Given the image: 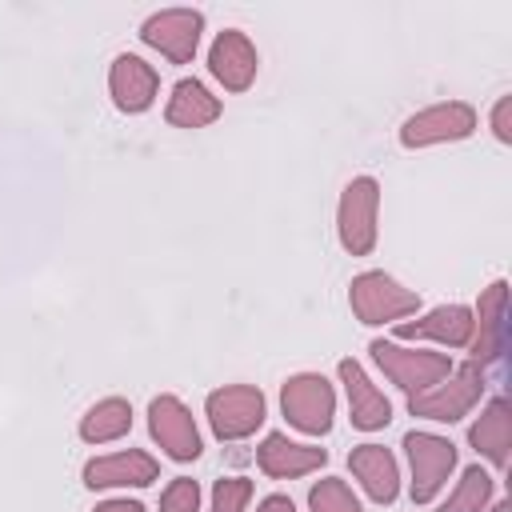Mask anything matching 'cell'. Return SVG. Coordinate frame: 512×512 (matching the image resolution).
Segmentation results:
<instances>
[{
    "label": "cell",
    "mask_w": 512,
    "mask_h": 512,
    "mask_svg": "<svg viewBox=\"0 0 512 512\" xmlns=\"http://www.w3.org/2000/svg\"><path fill=\"white\" fill-rule=\"evenodd\" d=\"M348 304H352V312H356L360 324H392V320L412 316L420 308V296L412 288H404L400 280H392L388 272L372 268V272L352 276Z\"/></svg>",
    "instance_id": "1"
},
{
    "label": "cell",
    "mask_w": 512,
    "mask_h": 512,
    "mask_svg": "<svg viewBox=\"0 0 512 512\" xmlns=\"http://www.w3.org/2000/svg\"><path fill=\"white\" fill-rule=\"evenodd\" d=\"M480 392H484V368L468 360V364L452 368L436 388L408 396V412L420 416V420L452 424V420H460V416H468V412L476 408Z\"/></svg>",
    "instance_id": "2"
},
{
    "label": "cell",
    "mask_w": 512,
    "mask_h": 512,
    "mask_svg": "<svg viewBox=\"0 0 512 512\" xmlns=\"http://www.w3.org/2000/svg\"><path fill=\"white\" fill-rule=\"evenodd\" d=\"M368 352H372L376 368H380V372H384L392 384H400L408 396L436 388V384H440V380L452 372V360H448L444 352L400 348L396 340H372V344H368Z\"/></svg>",
    "instance_id": "3"
},
{
    "label": "cell",
    "mask_w": 512,
    "mask_h": 512,
    "mask_svg": "<svg viewBox=\"0 0 512 512\" xmlns=\"http://www.w3.org/2000/svg\"><path fill=\"white\" fill-rule=\"evenodd\" d=\"M280 408L296 432L324 436L336 416V392L320 372H296L280 388Z\"/></svg>",
    "instance_id": "4"
},
{
    "label": "cell",
    "mask_w": 512,
    "mask_h": 512,
    "mask_svg": "<svg viewBox=\"0 0 512 512\" xmlns=\"http://www.w3.org/2000/svg\"><path fill=\"white\" fill-rule=\"evenodd\" d=\"M376 212H380V184L372 176L348 180L336 208V232L348 256H368L376 248Z\"/></svg>",
    "instance_id": "5"
},
{
    "label": "cell",
    "mask_w": 512,
    "mask_h": 512,
    "mask_svg": "<svg viewBox=\"0 0 512 512\" xmlns=\"http://www.w3.org/2000/svg\"><path fill=\"white\" fill-rule=\"evenodd\" d=\"M204 412H208V424H212V432L220 440H244V436H252L264 424L268 404H264V392L260 388H252V384H228V388L208 392Z\"/></svg>",
    "instance_id": "6"
},
{
    "label": "cell",
    "mask_w": 512,
    "mask_h": 512,
    "mask_svg": "<svg viewBox=\"0 0 512 512\" xmlns=\"http://www.w3.org/2000/svg\"><path fill=\"white\" fill-rule=\"evenodd\" d=\"M476 132V108L464 100H444L432 108L412 112L400 124V144L404 148H428V144H448V140H464Z\"/></svg>",
    "instance_id": "7"
},
{
    "label": "cell",
    "mask_w": 512,
    "mask_h": 512,
    "mask_svg": "<svg viewBox=\"0 0 512 512\" xmlns=\"http://www.w3.org/2000/svg\"><path fill=\"white\" fill-rule=\"evenodd\" d=\"M404 452L412 464V500L416 504L436 500V492L448 484V476L456 468V444L436 432H408Z\"/></svg>",
    "instance_id": "8"
},
{
    "label": "cell",
    "mask_w": 512,
    "mask_h": 512,
    "mask_svg": "<svg viewBox=\"0 0 512 512\" xmlns=\"http://www.w3.org/2000/svg\"><path fill=\"white\" fill-rule=\"evenodd\" d=\"M200 32H204V16L196 8H164L140 24V40L160 56H168L172 64H188L196 56Z\"/></svg>",
    "instance_id": "9"
},
{
    "label": "cell",
    "mask_w": 512,
    "mask_h": 512,
    "mask_svg": "<svg viewBox=\"0 0 512 512\" xmlns=\"http://www.w3.org/2000/svg\"><path fill=\"white\" fill-rule=\"evenodd\" d=\"M148 432H152V440H156L172 460H180V464L196 460L200 448H204L192 412H188L176 396H168V392L148 404Z\"/></svg>",
    "instance_id": "10"
},
{
    "label": "cell",
    "mask_w": 512,
    "mask_h": 512,
    "mask_svg": "<svg viewBox=\"0 0 512 512\" xmlns=\"http://www.w3.org/2000/svg\"><path fill=\"white\" fill-rule=\"evenodd\" d=\"M108 92H112V104L128 116L136 112H148L156 92H160V76L148 60L132 56V52H120L112 60V72H108Z\"/></svg>",
    "instance_id": "11"
},
{
    "label": "cell",
    "mask_w": 512,
    "mask_h": 512,
    "mask_svg": "<svg viewBox=\"0 0 512 512\" xmlns=\"http://www.w3.org/2000/svg\"><path fill=\"white\" fill-rule=\"evenodd\" d=\"M256 64H260V56H256L252 40H248L240 28H224V32L212 40V48H208V72H212L228 92H244V88L256 80Z\"/></svg>",
    "instance_id": "12"
},
{
    "label": "cell",
    "mask_w": 512,
    "mask_h": 512,
    "mask_svg": "<svg viewBox=\"0 0 512 512\" xmlns=\"http://www.w3.org/2000/svg\"><path fill=\"white\" fill-rule=\"evenodd\" d=\"M156 476H160V464L148 452H140V448L96 456V460L84 464V484L92 492L96 488H148Z\"/></svg>",
    "instance_id": "13"
},
{
    "label": "cell",
    "mask_w": 512,
    "mask_h": 512,
    "mask_svg": "<svg viewBox=\"0 0 512 512\" xmlns=\"http://www.w3.org/2000/svg\"><path fill=\"white\" fill-rule=\"evenodd\" d=\"M504 300H508V284L496 280L480 292V304L472 312V336H468V352L472 364H492L504 348Z\"/></svg>",
    "instance_id": "14"
},
{
    "label": "cell",
    "mask_w": 512,
    "mask_h": 512,
    "mask_svg": "<svg viewBox=\"0 0 512 512\" xmlns=\"http://www.w3.org/2000/svg\"><path fill=\"white\" fill-rule=\"evenodd\" d=\"M336 372H340V384H344V392H348L352 428H360V432L384 428V424L392 420V404H388V396L368 380V372H364L356 360H340Z\"/></svg>",
    "instance_id": "15"
},
{
    "label": "cell",
    "mask_w": 512,
    "mask_h": 512,
    "mask_svg": "<svg viewBox=\"0 0 512 512\" xmlns=\"http://www.w3.org/2000/svg\"><path fill=\"white\" fill-rule=\"evenodd\" d=\"M324 460H328L324 448L296 444V440H288L284 432H268V436L260 440V448H256V464H260V472L272 476V480H296V476H304V472H316Z\"/></svg>",
    "instance_id": "16"
},
{
    "label": "cell",
    "mask_w": 512,
    "mask_h": 512,
    "mask_svg": "<svg viewBox=\"0 0 512 512\" xmlns=\"http://www.w3.org/2000/svg\"><path fill=\"white\" fill-rule=\"evenodd\" d=\"M472 336V308L464 304H440L420 320H400L396 340H436L448 348H464Z\"/></svg>",
    "instance_id": "17"
},
{
    "label": "cell",
    "mask_w": 512,
    "mask_h": 512,
    "mask_svg": "<svg viewBox=\"0 0 512 512\" xmlns=\"http://www.w3.org/2000/svg\"><path fill=\"white\" fill-rule=\"evenodd\" d=\"M348 468L376 504H392L400 496V468H396V456L388 448L360 444V448L348 452Z\"/></svg>",
    "instance_id": "18"
},
{
    "label": "cell",
    "mask_w": 512,
    "mask_h": 512,
    "mask_svg": "<svg viewBox=\"0 0 512 512\" xmlns=\"http://www.w3.org/2000/svg\"><path fill=\"white\" fill-rule=\"evenodd\" d=\"M468 444L488 456L500 472L508 468V448H512V416H508V400L504 396H492L488 408L480 412V420L468 428Z\"/></svg>",
    "instance_id": "19"
},
{
    "label": "cell",
    "mask_w": 512,
    "mask_h": 512,
    "mask_svg": "<svg viewBox=\"0 0 512 512\" xmlns=\"http://www.w3.org/2000/svg\"><path fill=\"white\" fill-rule=\"evenodd\" d=\"M216 116H220V100L200 80H180L168 96V108H164V120L172 128H204Z\"/></svg>",
    "instance_id": "20"
},
{
    "label": "cell",
    "mask_w": 512,
    "mask_h": 512,
    "mask_svg": "<svg viewBox=\"0 0 512 512\" xmlns=\"http://www.w3.org/2000/svg\"><path fill=\"white\" fill-rule=\"evenodd\" d=\"M132 428V404L120 400V396H108V400H96L84 420H80V436L88 444H108V440H120L124 432Z\"/></svg>",
    "instance_id": "21"
},
{
    "label": "cell",
    "mask_w": 512,
    "mask_h": 512,
    "mask_svg": "<svg viewBox=\"0 0 512 512\" xmlns=\"http://www.w3.org/2000/svg\"><path fill=\"white\" fill-rule=\"evenodd\" d=\"M492 488H496V480L480 464H472V468H464V476L456 480L452 496L436 512H484L488 500H492Z\"/></svg>",
    "instance_id": "22"
},
{
    "label": "cell",
    "mask_w": 512,
    "mask_h": 512,
    "mask_svg": "<svg viewBox=\"0 0 512 512\" xmlns=\"http://www.w3.org/2000/svg\"><path fill=\"white\" fill-rule=\"evenodd\" d=\"M308 508H312V512H364L360 500L352 496V488H348L344 480H336V476H324L320 484H312Z\"/></svg>",
    "instance_id": "23"
},
{
    "label": "cell",
    "mask_w": 512,
    "mask_h": 512,
    "mask_svg": "<svg viewBox=\"0 0 512 512\" xmlns=\"http://www.w3.org/2000/svg\"><path fill=\"white\" fill-rule=\"evenodd\" d=\"M248 500H252V480H244V476L216 480V488H212V512H244Z\"/></svg>",
    "instance_id": "24"
},
{
    "label": "cell",
    "mask_w": 512,
    "mask_h": 512,
    "mask_svg": "<svg viewBox=\"0 0 512 512\" xmlns=\"http://www.w3.org/2000/svg\"><path fill=\"white\" fill-rule=\"evenodd\" d=\"M160 512H200V484L188 476L168 480V488L160 492Z\"/></svg>",
    "instance_id": "25"
},
{
    "label": "cell",
    "mask_w": 512,
    "mask_h": 512,
    "mask_svg": "<svg viewBox=\"0 0 512 512\" xmlns=\"http://www.w3.org/2000/svg\"><path fill=\"white\" fill-rule=\"evenodd\" d=\"M492 132L500 144H512V96H500L492 108Z\"/></svg>",
    "instance_id": "26"
},
{
    "label": "cell",
    "mask_w": 512,
    "mask_h": 512,
    "mask_svg": "<svg viewBox=\"0 0 512 512\" xmlns=\"http://www.w3.org/2000/svg\"><path fill=\"white\" fill-rule=\"evenodd\" d=\"M256 512H296V504H292L288 496L272 492V496H264V500H260V508H256Z\"/></svg>",
    "instance_id": "27"
},
{
    "label": "cell",
    "mask_w": 512,
    "mask_h": 512,
    "mask_svg": "<svg viewBox=\"0 0 512 512\" xmlns=\"http://www.w3.org/2000/svg\"><path fill=\"white\" fill-rule=\"evenodd\" d=\"M96 512H144L140 500H100Z\"/></svg>",
    "instance_id": "28"
},
{
    "label": "cell",
    "mask_w": 512,
    "mask_h": 512,
    "mask_svg": "<svg viewBox=\"0 0 512 512\" xmlns=\"http://www.w3.org/2000/svg\"><path fill=\"white\" fill-rule=\"evenodd\" d=\"M488 512H512V500H496Z\"/></svg>",
    "instance_id": "29"
}]
</instances>
